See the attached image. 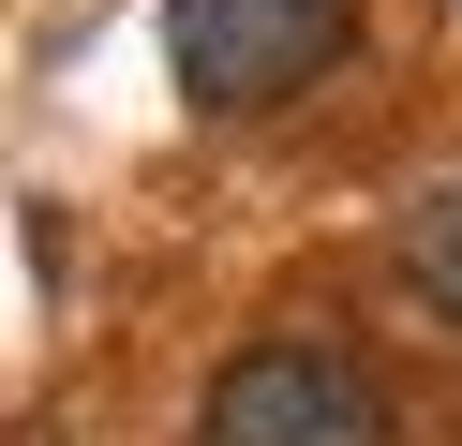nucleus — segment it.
Masks as SVG:
<instances>
[{
  "label": "nucleus",
  "mask_w": 462,
  "mask_h": 446,
  "mask_svg": "<svg viewBox=\"0 0 462 446\" xmlns=\"http://www.w3.org/2000/svg\"><path fill=\"white\" fill-rule=\"evenodd\" d=\"M194 446H402V432H388L373 357H343V342H254V357L209 372Z\"/></svg>",
  "instance_id": "obj_1"
},
{
  "label": "nucleus",
  "mask_w": 462,
  "mask_h": 446,
  "mask_svg": "<svg viewBox=\"0 0 462 446\" xmlns=\"http://www.w3.org/2000/svg\"><path fill=\"white\" fill-rule=\"evenodd\" d=\"M343 30H358V0H180L164 15V59H180V89L209 119H254V105H283V89L328 75Z\"/></svg>",
  "instance_id": "obj_2"
},
{
  "label": "nucleus",
  "mask_w": 462,
  "mask_h": 446,
  "mask_svg": "<svg viewBox=\"0 0 462 446\" xmlns=\"http://www.w3.org/2000/svg\"><path fill=\"white\" fill-rule=\"evenodd\" d=\"M388 268L432 297V313L462 327V178H432V194H402V223H388Z\"/></svg>",
  "instance_id": "obj_3"
}]
</instances>
